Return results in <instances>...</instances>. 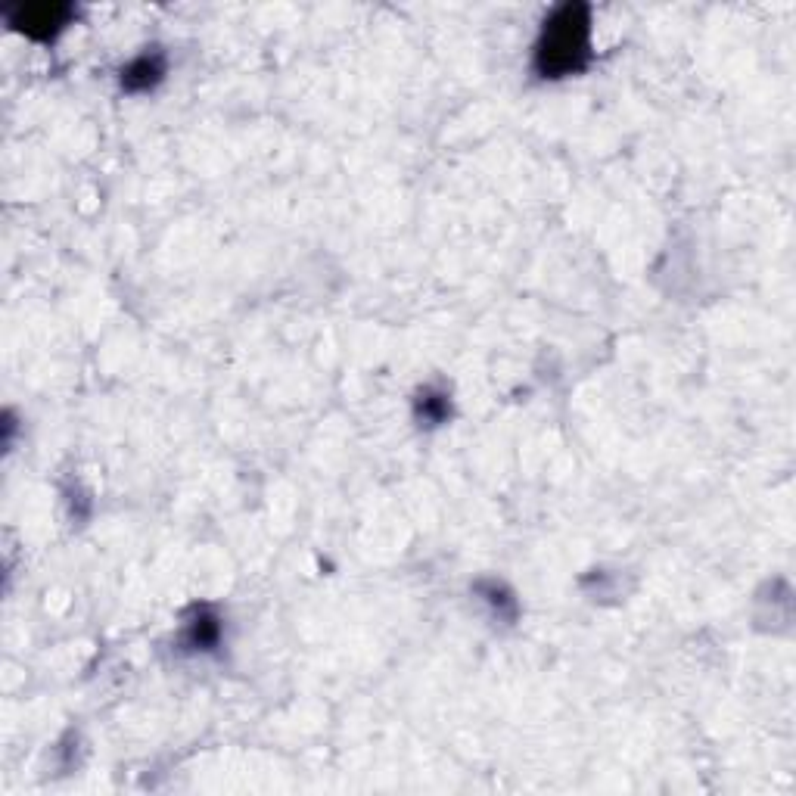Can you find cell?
<instances>
[{
	"instance_id": "5b68a950",
	"label": "cell",
	"mask_w": 796,
	"mask_h": 796,
	"mask_svg": "<svg viewBox=\"0 0 796 796\" xmlns=\"http://www.w3.org/2000/svg\"><path fill=\"white\" fill-rule=\"evenodd\" d=\"M451 414V402L445 392H436V389H426L420 398H417V417L426 423V426H436V423H445Z\"/></svg>"
},
{
	"instance_id": "6da1fadb",
	"label": "cell",
	"mask_w": 796,
	"mask_h": 796,
	"mask_svg": "<svg viewBox=\"0 0 796 796\" xmlns=\"http://www.w3.org/2000/svg\"><path fill=\"white\" fill-rule=\"evenodd\" d=\"M588 63V10L563 7L545 22L542 41L535 47V69L545 78L573 75Z\"/></svg>"
},
{
	"instance_id": "3957f363",
	"label": "cell",
	"mask_w": 796,
	"mask_h": 796,
	"mask_svg": "<svg viewBox=\"0 0 796 796\" xmlns=\"http://www.w3.org/2000/svg\"><path fill=\"white\" fill-rule=\"evenodd\" d=\"M165 75V63H162V56L159 53H144V56H137V60L122 72V84H125V91H153L156 84L162 81Z\"/></svg>"
},
{
	"instance_id": "7a4b0ae2",
	"label": "cell",
	"mask_w": 796,
	"mask_h": 796,
	"mask_svg": "<svg viewBox=\"0 0 796 796\" xmlns=\"http://www.w3.org/2000/svg\"><path fill=\"white\" fill-rule=\"evenodd\" d=\"M69 19V7H22L13 13V25L19 28V32H25L28 38H38V41H47L53 38L60 28L66 25Z\"/></svg>"
},
{
	"instance_id": "277c9868",
	"label": "cell",
	"mask_w": 796,
	"mask_h": 796,
	"mask_svg": "<svg viewBox=\"0 0 796 796\" xmlns=\"http://www.w3.org/2000/svg\"><path fill=\"white\" fill-rule=\"evenodd\" d=\"M221 635L218 616H212L209 610H196V616L187 622V644L193 650H209Z\"/></svg>"
}]
</instances>
